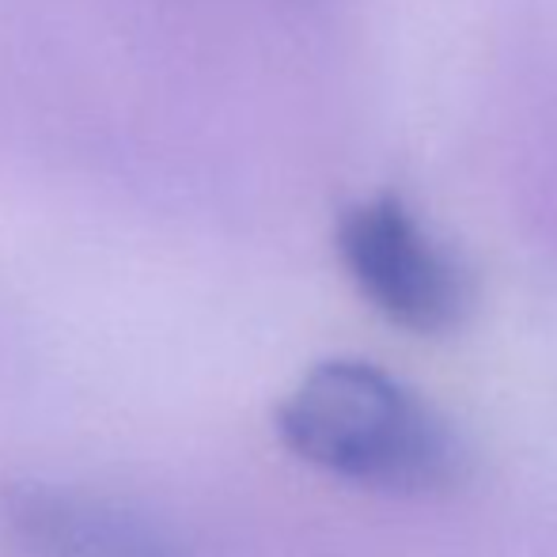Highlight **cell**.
<instances>
[{
    "label": "cell",
    "instance_id": "2",
    "mask_svg": "<svg viewBox=\"0 0 557 557\" xmlns=\"http://www.w3.org/2000/svg\"><path fill=\"white\" fill-rule=\"evenodd\" d=\"M337 255L360 296L403 331L444 334L467 319V270L395 194H375L345 209Z\"/></svg>",
    "mask_w": 557,
    "mask_h": 557
},
{
    "label": "cell",
    "instance_id": "1",
    "mask_svg": "<svg viewBox=\"0 0 557 557\" xmlns=\"http://www.w3.org/2000/svg\"><path fill=\"white\" fill-rule=\"evenodd\" d=\"M296 459L380 493L441 490L459 467V444L436 410L368 360H323L273 413Z\"/></svg>",
    "mask_w": 557,
    "mask_h": 557
},
{
    "label": "cell",
    "instance_id": "3",
    "mask_svg": "<svg viewBox=\"0 0 557 557\" xmlns=\"http://www.w3.org/2000/svg\"><path fill=\"white\" fill-rule=\"evenodd\" d=\"M0 516L30 557H190L160 520L84 485L23 478L0 493Z\"/></svg>",
    "mask_w": 557,
    "mask_h": 557
}]
</instances>
